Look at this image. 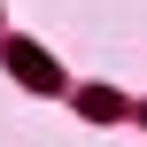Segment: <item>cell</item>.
Here are the masks:
<instances>
[{"mask_svg":"<svg viewBox=\"0 0 147 147\" xmlns=\"http://www.w3.org/2000/svg\"><path fill=\"white\" fill-rule=\"evenodd\" d=\"M8 70H16L23 85H39V93H54V85H62V70H54L39 47H23V39H8Z\"/></svg>","mask_w":147,"mask_h":147,"instance_id":"1","label":"cell"},{"mask_svg":"<svg viewBox=\"0 0 147 147\" xmlns=\"http://www.w3.org/2000/svg\"><path fill=\"white\" fill-rule=\"evenodd\" d=\"M78 101H85V116H116V109H124V101H116V93H101V85H93V93H78Z\"/></svg>","mask_w":147,"mask_h":147,"instance_id":"2","label":"cell"}]
</instances>
